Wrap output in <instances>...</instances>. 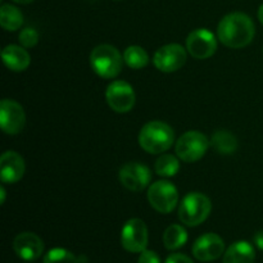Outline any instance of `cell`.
<instances>
[{"label": "cell", "instance_id": "6da1fadb", "mask_svg": "<svg viewBox=\"0 0 263 263\" xmlns=\"http://www.w3.org/2000/svg\"><path fill=\"white\" fill-rule=\"evenodd\" d=\"M256 33L254 23L249 15L234 12L221 20L217 36L221 43L231 49H241L252 43Z\"/></svg>", "mask_w": 263, "mask_h": 263}, {"label": "cell", "instance_id": "7a4b0ae2", "mask_svg": "<svg viewBox=\"0 0 263 263\" xmlns=\"http://www.w3.org/2000/svg\"><path fill=\"white\" fill-rule=\"evenodd\" d=\"M175 141V133L170 125L162 121H152L143 126L139 134V144L151 154L168 151Z\"/></svg>", "mask_w": 263, "mask_h": 263}, {"label": "cell", "instance_id": "3957f363", "mask_svg": "<svg viewBox=\"0 0 263 263\" xmlns=\"http://www.w3.org/2000/svg\"><path fill=\"white\" fill-rule=\"evenodd\" d=\"M123 58L117 48L109 44H102L92 49L90 64L98 76L103 79H115L122 69Z\"/></svg>", "mask_w": 263, "mask_h": 263}, {"label": "cell", "instance_id": "277c9868", "mask_svg": "<svg viewBox=\"0 0 263 263\" xmlns=\"http://www.w3.org/2000/svg\"><path fill=\"white\" fill-rule=\"evenodd\" d=\"M212 204L210 198L202 193H189L179 208V218L186 226H198L210 216Z\"/></svg>", "mask_w": 263, "mask_h": 263}, {"label": "cell", "instance_id": "5b68a950", "mask_svg": "<svg viewBox=\"0 0 263 263\" xmlns=\"http://www.w3.org/2000/svg\"><path fill=\"white\" fill-rule=\"evenodd\" d=\"M211 141L199 131H187L176 143V154L181 161L193 163L202 158Z\"/></svg>", "mask_w": 263, "mask_h": 263}, {"label": "cell", "instance_id": "8992f818", "mask_svg": "<svg viewBox=\"0 0 263 263\" xmlns=\"http://www.w3.org/2000/svg\"><path fill=\"white\" fill-rule=\"evenodd\" d=\"M148 200L159 213H171L179 200V193L172 182L161 180L149 186Z\"/></svg>", "mask_w": 263, "mask_h": 263}, {"label": "cell", "instance_id": "52a82bcc", "mask_svg": "<svg viewBox=\"0 0 263 263\" xmlns=\"http://www.w3.org/2000/svg\"><path fill=\"white\" fill-rule=\"evenodd\" d=\"M121 244L130 253H141L148 246V228L140 218H131L121 231Z\"/></svg>", "mask_w": 263, "mask_h": 263}, {"label": "cell", "instance_id": "ba28073f", "mask_svg": "<svg viewBox=\"0 0 263 263\" xmlns=\"http://www.w3.org/2000/svg\"><path fill=\"white\" fill-rule=\"evenodd\" d=\"M105 98L109 107L117 113L130 112L135 105V91L133 86L121 80L110 82L105 91Z\"/></svg>", "mask_w": 263, "mask_h": 263}, {"label": "cell", "instance_id": "9c48e42d", "mask_svg": "<svg viewBox=\"0 0 263 263\" xmlns=\"http://www.w3.org/2000/svg\"><path fill=\"white\" fill-rule=\"evenodd\" d=\"M186 62V50L180 44H168L156 51L153 63L157 69L166 73L177 71Z\"/></svg>", "mask_w": 263, "mask_h": 263}, {"label": "cell", "instance_id": "30bf717a", "mask_svg": "<svg viewBox=\"0 0 263 263\" xmlns=\"http://www.w3.org/2000/svg\"><path fill=\"white\" fill-rule=\"evenodd\" d=\"M26 115L22 105L12 99H3L0 103V125L8 135H15L25 127Z\"/></svg>", "mask_w": 263, "mask_h": 263}, {"label": "cell", "instance_id": "8fae6325", "mask_svg": "<svg viewBox=\"0 0 263 263\" xmlns=\"http://www.w3.org/2000/svg\"><path fill=\"white\" fill-rule=\"evenodd\" d=\"M186 49L195 59H207L216 53L217 41L210 30L198 28L187 36Z\"/></svg>", "mask_w": 263, "mask_h": 263}, {"label": "cell", "instance_id": "7c38bea8", "mask_svg": "<svg viewBox=\"0 0 263 263\" xmlns=\"http://www.w3.org/2000/svg\"><path fill=\"white\" fill-rule=\"evenodd\" d=\"M152 180V172L144 164L138 162L126 163L120 170V181L131 192H143Z\"/></svg>", "mask_w": 263, "mask_h": 263}, {"label": "cell", "instance_id": "4fadbf2b", "mask_svg": "<svg viewBox=\"0 0 263 263\" xmlns=\"http://www.w3.org/2000/svg\"><path fill=\"white\" fill-rule=\"evenodd\" d=\"M225 252V243L217 234L208 233L199 236L193 246V254L200 262H212Z\"/></svg>", "mask_w": 263, "mask_h": 263}, {"label": "cell", "instance_id": "5bb4252c", "mask_svg": "<svg viewBox=\"0 0 263 263\" xmlns=\"http://www.w3.org/2000/svg\"><path fill=\"white\" fill-rule=\"evenodd\" d=\"M15 254L25 261H36L44 252V243L36 234L21 233L13 241Z\"/></svg>", "mask_w": 263, "mask_h": 263}, {"label": "cell", "instance_id": "9a60e30c", "mask_svg": "<svg viewBox=\"0 0 263 263\" xmlns=\"http://www.w3.org/2000/svg\"><path fill=\"white\" fill-rule=\"evenodd\" d=\"M25 174V161L18 153L8 151L0 158V177L4 184H15Z\"/></svg>", "mask_w": 263, "mask_h": 263}, {"label": "cell", "instance_id": "2e32d148", "mask_svg": "<svg viewBox=\"0 0 263 263\" xmlns=\"http://www.w3.org/2000/svg\"><path fill=\"white\" fill-rule=\"evenodd\" d=\"M2 58L5 66L14 72H22L30 66V54L18 45H8L3 49Z\"/></svg>", "mask_w": 263, "mask_h": 263}, {"label": "cell", "instance_id": "e0dca14e", "mask_svg": "<svg viewBox=\"0 0 263 263\" xmlns=\"http://www.w3.org/2000/svg\"><path fill=\"white\" fill-rule=\"evenodd\" d=\"M256 251L247 241H236L231 244L223 253L222 263H253Z\"/></svg>", "mask_w": 263, "mask_h": 263}, {"label": "cell", "instance_id": "ac0fdd59", "mask_svg": "<svg viewBox=\"0 0 263 263\" xmlns=\"http://www.w3.org/2000/svg\"><path fill=\"white\" fill-rule=\"evenodd\" d=\"M211 145L220 154H233L238 149V140L229 131L218 130L212 135Z\"/></svg>", "mask_w": 263, "mask_h": 263}, {"label": "cell", "instance_id": "d6986e66", "mask_svg": "<svg viewBox=\"0 0 263 263\" xmlns=\"http://www.w3.org/2000/svg\"><path fill=\"white\" fill-rule=\"evenodd\" d=\"M0 23L7 31H15L23 25V15L14 5L4 4L0 9Z\"/></svg>", "mask_w": 263, "mask_h": 263}, {"label": "cell", "instance_id": "ffe728a7", "mask_svg": "<svg viewBox=\"0 0 263 263\" xmlns=\"http://www.w3.org/2000/svg\"><path fill=\"white\" fill-rule=\"evenodd\" d=\"M187 241V233L181 225H171L163 234V244L168 251H175Z\"/></svg>", "mask_w": 263, "mask_h": 263}, {"label": "cell", "instance_id": "44dd1931", "mask_svg": "<svg viewBox=\"0 0 263 263\" xmlns=\"http://www.w3.org/2000/svg\"><path fill=\"white\" fill-rule=\"evenodd\" d=\"M123 61L130 68L140 69L148 64L149 57L148 53L141 46L131 45L123 53Z\"/></svg>", "mask_w": 263, "mask_h": 263}, {"label": "cell", "instance_id": "7402d4cb", "mask_svg": "<svg viewBox=\"0 0 263 263\" xmlns=\"http://www.w3.org/2000/svg\"><path fill=\"white\" fill-rule=\"evenodd\" d=\"M156 174L163 177H171L179 172L180 162L179 159L171 154H163L156 161Z\"/></svg>", "mask_w": 263, "mask_h": 263}, {"label": "cell", "instance_id": "603a6c76", "mask_svg": "<svg viewBox=\"0 0 263 263\" xmlns=\"http://www.w3.org/2000/svg\"><path fill=\"white\" fill-rule=\"evenodd\" d=\"M44 263H80V258L64 248H53L45 254Z\"/></svg>", "mask_w": 263, "mask_h": 263}, {"label": "cell", "instance_id": "cb8c5ba5", "mask_svg": "<svg viewBox=\"0 0 263 263\" xmlns=\"http://www.w3.org/2000/svg\"><path fill=\"white\" fill-rule=\"evenodd\" d=\"M39 41V33L31 27H26L20 33V43L23 48H33Z\"/></svg>", "mask_w": 263, "mask_h": 263}, {"label": "cell", "instance_id": "d4e9b609", "mask_svg": "<svg viewBox=\"0 0 263 263\" xmlns=\"http://www.w3.org/2000/svg\"><path fill=\"white\" fill-rule=\"evenodd\" d=\"M138 263H161V258H159V256L156 252L145 249V251L140 253Z\"/></svg>", "mask_w": 263, "mask_h": 263}, {"label": "cell", "instance_id": "484cf974", "mask_svg": "<svg viewBox=\"0 0 263 263\" xmlns=\"http://www.w3.org/2000/svg\"><path fill=\"white\" fill-rule=\"evenodd\" d=\"M166 263H194V262H193L189 257L185 256V254L175 253V254H171V256L166 259Z\"/></svg>", "mask_w": 263, "mask_h": 263}, {"label": "cell", "instance_id": "4316f807", "mask_svg": "<svg viewBox=\"0 0 263 263\" xmlns=\"http://www.w3.org/2000/svg\"><path fill=\"white\" fill-rule=\"evenodd\" d=\"M254 243H256V246L261 251H263V231H259V233L256 234V236H254Z\"/></svg>", "mask_w": 263, "mask_h": 263}, {"label": "cell", "instance_id": "83f0119b", "mask_svg": "<svg viewBox=\"0 0 263 263\" xmlns=\"http://www.w3.org/2000/svg\"><path fill=\"white\" fill-rule=\"evenodd\" d=\"M0 195H2V199H0V204H4L5 202V189L4 187H0Z\"/></svg>", "mask_w": 263, "mask_h": 263}, {"label": "cell", "instance_id": "f1b7e54d", "mask_svg": "<svg viewBox=\"0 0 263 263\" xmlns=\"http://www.w3.org/2000/svg\"><path fill=\"white\" fill-rule=\"evenodd\" d=\"M258 20H259V22L263 25V4L259 7V9H258Z\"/></svg>", "mask_w": 263, "mask_h": 263}, {"label": "cell", "instance_id": "f546056e", "mask_svg": "<svg viewBox=\"0 0 263 263\" xmlns=\"http://www.w3.org/2000/svg\"><path fill=\"white\" fill-rule=\"evenodd\" d=\"M13 2L18 3V4H28V3L33 2V0H13Z\"/></svg>", "mask_w": 263, "mask_h": 263}]
</instances>
